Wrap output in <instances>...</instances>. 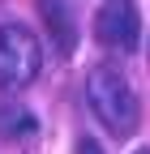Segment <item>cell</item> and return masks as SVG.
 I'll use <instances>...</instances> for the list:
<instances>
[{
  "instance_id": "1",
  "label": "cell",
  "mask_w": 150,
  "mask_h": 154,
  "mask_svg": "<svg viewBox=\"0 0 150 154\" xmlns=\"http://www.w3.org/2000/svg\"><path fill=\"white\" fill-rule=\"evenodd\" d=\"M86 103L95 111V120L111 133V137H133L137 133V120H142V103L129 77L116 69V64H95L86 73Z\"/></svg>"
},
{
  "instance_id": "2",
  "label": "cell",
  "mask_w": 150,
  "mask_h": 154,
  "mask_svg": "<svg viewBox=\"0 0 150 154\" xmlns=\"http://www.w3.org/2000/svg\"><path fill=\"white\" fill-rule=\"evenodd\" d=\"M43 69V47L26 26H0V90H26Z\"/></svg>"
},
{
  "instance_id": "3",
  "label": "cell",
  "mask_w": 150,
  "mask_h": 154,
  "mask_svg": "<svg viewBox=\"0 0 150 154\" xmlns=\"http://www.w3.org/2000/svg\"><path fill=\"white\" fill-rule=\"evenodd\" d=\"M95 38L103 47L116 51H133L142 43V13L133 0H103V9L95 17Z\"/></svg>"
},
{
  "instance_id": "4",
  "label": "cell",
  "mask_w": 150,
  "mask_h": 154,
  "mask_svg": "<svg viewBox=\"0 0 150 154\" xmlns=\"http://www.w3.org/2000/svg\"><path fill=\"white\" fill-rule=\"evenodd\" d=\"M39 13H43V22H47V30H52V43H56V51H73V43H77V22H73V13H69V5L64 0H39Z\"/></svg>"
},
{
  "instance_id": "5",
  "label": "cell",
  "mask_w": 150,
  "mask_h": 154,
  "mask_svg": "<svg viewBox=\"0 0 150 154\" xmlns=\"http://www.w3.org/2000/svg\"><path fill=\"white\" fill-rule=\"evenodd\" d=\"M34 128V120H30V116L26 111H17V107H5V111H0V137H22V133H30Z\"/></svg>"
},
{
  "instance_id": "6",
  "label": "cell",
  "mask_w": 150,
  "mask_h": 154,
  "mask_svg": "<svg viewBox=\"0 0 150 154\" xmlns=\"http://www.w3.org/2000/svg\"><path fill=\"white\" fill-rule=\"evenodd\" d=\"M73 154H103V146H99L95 137H82L77 146H73Z\"/></svg>"
},
{
  "instance_id": "7",
  "label": "cell",
  "mask_w": 150,
  "mask_h": 154,
  "mask_svg": "<svg viewBox=\"0 0 150 154\" xmlns=\"http://www.w3.org/2000/svg\"><path fill=\"white\" fill-rule=\"evenodd\" d=\"M137 154H150V150H137Z\"/></svg>"
}]
</instances>
